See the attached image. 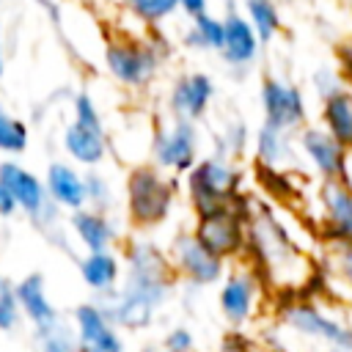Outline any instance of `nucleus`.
<instances>
[{
  "label": "nucleus",
  "mask_w": 352,
  "mask_h": 352,
  "mask_svg": "<svg viewBox=\"0 0 352 352\" xmlns=\"http://www.w3.org/2000/svg\"><path fill=\"white\" fill-rule=\"evenodd\" d=\"M0 182L8 187L16 206H22L36 223L41 220V214L55 220V206L50 204V195H47L44 184L28 168H22L16 162H0Z\"/></svg>",
  "instance_id": "nucleus-9"
},
{
  "label": "nucleus",
  "mask_w": 352,
  "mask_h": 352,
  "mask_svg": "<svg viewBox=\"0 0 352 352\" xmlns=\"http://www.w3.org/2000/svg\"><path fill=\"white\" fill-rule=\"evenodd\" d=\"M327 245V270L341 280L346 283V289H352V245L346 242H324Z\"/></svg>",
  "instance_id": "nucleus-27"
},
{
  "label": "nucleus",
  "mask_w": 352,
  "mask_h": 352,
  "mask_svg": "<svg viewBox=\"0 0 352 352\" xmlns=\"http://www.w3.org/2000/svg\"><path fill=\"white\" fill-rule=\"evenodd\" d=\"M176 182H165L154 168H135L126 182L129 192V214L140 226L162 223L173 204Z\"/></svg>",
  "instance_id": "nucleus-4"
},
{
  "label": "nucleus",
  "mask_w": 352,
  "mask_h": 352,
  "mask_svg": "<svg viewBox=\"0 0 352 352\" xmlns=\"http://www.w3.org/2000/svg\"><path fill=\"white\" fill-rule=\"evenodd\" d=\"M0 77H3V41H0Z\"/></svg>",
  "instance_id": "nucleus-38"
},
{
  "label": "nucleus",
  "mask_w": 352,
  "mask_h": 352,
  "mask_svg": "<svg viewBox=\"0 0 352 352\" xmlns=\"http://www.w3.org/2000/svg\"><path fill=\"white\" fill-rule=\"evenodd\" d=\"M14 209H16V201H14V195L8 192V187L0 182V214H6V217H8Z\"/></svg>",
  "instance_id": "nucleus-37"
},
{
  "label": "nucleus",
  "mask_w": 352,
  "mask_h": 352,
  "mask_svg": "<svg viewBox=\"0 0 352 352\" xmlns=\"http://www.w3.org/2000/svg\"><path fill=\"white\" fill-rule=\"evenodd\" d=\"M16 300H19V308L25 311V316L36 324V330H47L58 322V311L55 305L50 302L47 292H44V275L38 272H30L25 275L16 286Z\"/></svg>",
  "instance_id": "nucleus-16"
},
{
  "label": "nucleus",
  "mask_w": 352,
  "mask_h": 352,
  "mask_svg": "<svg viewBox=\"0 0 352 352\" xmlns=\"http://www.w3.org/2000/svg\"><path fill=\"white\" fill-rule=\"evenodd\" d=\"M28 148V126L0 104V151L19 154Z\"/></svg>",
  "instance_id": "nucleus-26"
},
{
  "label": "nucleus",
  "mask_w": 352,
  "mask_h": 352,
  "mask_svg": "<svg viewBox=\"0 0 352 352\" xmlns=\"http://www.w3.org/2000/svg\"><path fill=\"white\" fill-rule=\"evenodd\" d=\"M280 316L294 333L316 338L327 344L333 352H352V324L341 322L338 316H330L327 311H322V305L305 297H294L283 305Z\"/></svg>",
  "instance_id": "nucleus-3"
},
{
  "label": "nucleus",
  "mask_w": 352,
  "mask_h": 352,
  "mask_svg": "<svg viewBox=\"0 0 352 352\" xmlns=\"http://www.w3.org/2000/svg\"><path fill=\"white\" fill-rule=\"evenodd\" d=\"M173 256L179 270L192 280V283H214L223 275V258L217 253H212L195 234L179 236L173 242Z\"/></svg>",
  "instance_id": "nucleus-12"
},
{
  "label": "nucleus",
  "mask_w": 352,
  "mask_h": 352,
  "mask_svg": "<svg viewBox=\"0 0 352 352\" xmlns=\"http://www.w3.org/2000/svg\"><path fill=\"white\" fill-rule=\"evenodd\" d=\"M214 96V82L209 74L204 72H192V74H184L173 82V91H170V110L176 118H187V121H195L206 113L209 102Z\"/></svg>",
  "instance_id": "nucleus-13"
},
{
  "label": "nucleus",
  "mask_w": 352,
  "mask_h": 352,
  "mask_svg": "<svg viewBox=\"0 0 352 352\" xmlns=\"http://www.w3.org/2000/svg\"><path fill=\"white\" fill-rule=\"evenodd\" d=\"M85 201H91L96 206H107V201H110V187L99 173H88V179H85Z\"/></svg>",
  "instance_id": "nucleus-31"
},
{
  "label": "nucleus",
  "mask_w": 352,
  "mask_h": 352,
  "mask_svg": "<svg viewBox=\"0 0 352 352\" xmlns=\"http://www.w3.org/2000/svg\"><path fill=\"white\" fill-rule=\"evenodd\" d=\"M319 234L324 242L352 245V184L349 179H322L319 184Z\"/></svg>",
  "instance_id": "nucleus-6"
},
{
  "label": "nucleus",
  "mask_w": 352,
  "mask_h": 352,
  "mask_svg": "<svg viewBox=\"0 0 352 352\" xmlns=\"http://www.w3.org/2000/svg\"><path fill=\"white\" fill-rule=\"evenodd\" d=\"M300 151L319 173V179H346L349 173V148L341 146L324 126H300L297 135Z\"/></svg>",
  "instance_id": "nucleus-8"
},
{
  "label": "nucleus",
  "mask_w": 352,
  "mask_h": 352,
  "mask_svg": "<svg viewBox=\"0 0 352 352\" xmlns=\"http://www.w3.org/2000/svg\"><path fill=\"white\" fill-rule=\"evenodd\" d=\"M195 126L187 118H176L170 129L157 132L154 138V157L160 165L173 170H190L195 165Z\"/></svg>",
  "instance_id": "nucleus-11"
},
{
  "label": "nucleus",
  "mask_w": 352,
  "mask_h": 352,
  "mask_svg": "<svg viewBox=\"0 0 352 352\" xmlns=\"http://www.w3.org/2000/svg\"><path fill=\"white\" fill-rule=\"evenodd\" d=\"M256 160L258 165H270V168L289 165L294 160V132L264 121L256 132Z\"/></svg>",
  "instance_id": "nucleus-18"
},
{
  "label": "nucleus",
  "mask_w": 352,
  "mask_h": 352,
  "mask_svg": "<svg viewBox=\"0 0 352 352\" xmlns=\"http://www.w3.org/2000/svg\"><path fill=\"white\" fill-rule=\"evenodd\" d=\"M41 352H52V349H41Z\"/></svg>",
  "instance_id": "nucleus-40"
},
{
  "label": "nucleus",
  "mask_w": 352,
  "mask_h": 352,
  "mask_svg": "<svg viewBox=\"0 0 352 352\" xmlns=\"http://www.w3.org/2000/svg\"><path fill=\"white\" fill-rule=\"evenodd\" d=\"M47 190L58 206L80 209L85 204V179H80V173L66 162H52L47 168Z\"/></svg>",
  "instance_id": "nucleus-19"
},
{
  "label": "nucleus",
  "mask_w": 352,
  "mask_h": 352,
  "mask_svg": "<svg viewBox=\"0 0 352 352\" xmlns=\"http://www.w3.org/2000/svg\"><path fill=\"white\" fill-rule=\"evenodd\" d=\"M319 118L322 126L352 151V88L341 85L333 94L322 96V107H319Z\"/></svg>",
  "instance_id": "nucleus-17"
},
{
  "label": "nucleus",
  "mask_w": 352,
  "mask_h": 352,
  "mask_svg": "<svg viewBox=\"0 0 352 352\" xmlns=\"http://www.w3.org/2000/svg\"><path fill=\"white\" fill-rule=\"evenodd\" d=\"M19 322V300H16V289L8 278L0 275V330L11 333Z\"/></svg>",
  "instance_id": "nucleus-29"
},
{
  "label": "nucleus",
  "mask_w": 352,
  "mask_h": 352,
  "mask_svg": "<svg viewBox=\"0 0 352 352\" xmlns=\"http://www.w3.org/2000/svg\"><path fill=\"white\" fill-rule=\"evenodd\" d=\"M261 110L264 121L280 129H300L305 124L308 107H305V94L280 77H264L261 80Z\"/></svg>",
  "instance_id": "nucleus-7"
},
{
  "label": "nucleus",
  "mask_w": 352,
  "mask_h": 352,
  "mask_svg": "<svg viewBox=\"0 0 352 352\" xmlns=\"http://www.w3.org/2000/svg\"><path fill=\"white\" fill-rule=\"evenodd\" d=\"M72 228H74V234L80 236V242H82L88 250H107L110 242H113V236H116L113 226H110L99 212H85L82 206L74 209V214H72Z\"/></svg>",
  "instance_id": "nucleus-21"
},
{
  "label": "nucleus",
  "mask_w": 352,
  "mask_h": 352,
  "mask_svg": "<svg viewBox=\"0 0 352 352\" xmlns=\"http://www.w3.org/2000/svg\"><path fill=\"white\" fill-rule=\"evenodd\" d=\"M126 3V8L138 16V19H143V22H162V19H168L176 8H179V0H124Z\"/></svg>",
  "instance_id": "nucleus-28"
},
{
  "label": "nucleus",
  "mask_w": 352,
  "mask_h": 352,
  "mask_svg": "<svg viewBox=\"0 0 352 352\" xmlns=\"http://www.w3.org/2000/svg\"><path fill=\"white\" fill-rule=\"evenodd\" d=\"M74 319H77V338H80L77 352H124L121 338L116 336L113 324L96 305H88V302L80 305L74 311Z\"/></svg>",
  "instance_id": "nucleus-14"
},
{
  "label": "nucleus",
  "mask_w": 352,
  "mask_h": 352,
  "mask_svg": "<svg viewBox=\"0 0 352 352\" xmlns=\"http://www.w3.org/2000/svg\"><path fill=\"white\" fill-rule=\"evenodd\" d=\"M223 38H226L223 19L212 16L209 11L192 16V28H190L187 36H184L187 47H192V50H214V52L223 50Z\"/></svg>",
  "instance_id": "nucleus-25"
},
{
  "label": "nucleus",
  "mask_w": 352,
  "mask_h": 352,
  "mask_svg": "<svg viewBox=\"0 0 352 352\" xmlns=\"http://www.w3.org/2000/svg\"><path fill=\"white\" fill-rule=\"evenodd\" d=\"M336 63H338V74L344 77V82H352V44L349 41L336 47Z\"/></svg>",
  "instance_id": "nucleus-34"
},
{
  "label": "nucleus",
  "mask_w": 352,
  "mask_h": 352,
  "mask_svg": "<svg viewBox=\"0 0 352 352\" xmlns=\"http://www.w3.org/2000/svg\"><path fill=\"white\" fill-rule=\"evenodd\" d=\"M154 308H157V302L148 300L146 294L132 292V289H124L118 294L116 305H113V316L124 327H146L151 322V316H154Z\"/></svg>",
  "instance_id": "nucleus-22"
},
{
  "label": "nucleus",
  "mask_w": 352,
  "mask_h": 352,
  "mask_svg": "<svg viewBox=\"0 0 352 352\" xmlns=\"http://www.w3.org/2000/svg\"><path fill=\"white\" fill-rule=\"evenodd\" d=\"M104 63L110 69V74L132 88L146 85L157 69H160V52L154 44H143L135 38H110L104 47Z\"/></svg>",
  "instance_id": "nucleus-5"
},
{
  "label": "nucleus",
  "mask_w": 352,
  "mask_h": 352,
  "mask_svg": "<svg viewBox=\"0 0 352 352\" xmlns=\"http://www.w3.org/2000/svg\"><path fill=\"white\" fill-rule=\"evenodd\" d=\"M346 3H349V11H352V0H346Z\"/></svg>",
  "instance_id": "nucleus-39"
},
{
  "label": "nucleus",
  "mask_w": 352,
  "mask_h": 352,
  "mask_svg": "<svg viewBox=\"0 0 352 352\" xmlns=\"http://www.w3.org/2000/svg\"><path fill=\"white\" fill-rule=\"evenodd\" d=\"M220 352H256V349L242 333H228V336H223Z\"/></svg>",
  "instance_id": "nucleus-35"
},
{
  "label": "nucleus",
  "mask_w": 352,
  "mask_h": 352,
  "mask_svg": "<svg viewBox=\"0 0 352 352\" xmlns=\"http://www.w3.org/2000/svg\"><path fill=\"white\" fill-rule=\"evenodd\" d=\"M179 8L192 19V16H198L209 8V0H179Z\"/></svg>",
  "instance_id": "nucleus-36"
},
{
  "label": "nucleus",
  "mask_w": 352,
  "mask_h": 352,
  "mask_svg": "<svg viewBox=\"0 0 352 352\" xmlns=\"http://www.w3.org/2000/svg\"><path fill=\"white\" fill-rule=\"evenodd\" d=\"M248 201L239 195L234 204L198 214L195 236L220 258L236 256L248 245Z\"/></svg>",
  "instance_id": "nucleus-2"
},
{
  "label": "nucleus",
  "mask_w": 352,
  "mask_h": 352,
  "mask_svg": "<svg viewBox=\"0 0 352 352\" xmlns=\"http://www.w3.org/2000/svg\"><path fill=\"white\" fill-rule=\"evenodd\" d=\"M74 121L82 124V126H88V129H94V132H104L102 118H99V110H96L94 99L85 91L77 94V99H74Z\"/></svg>",
  "instance_id": "nucleus-30"
},
{
  "label": "nucleus",
  "mask_w": 352,
  "mask_h": 352,
  "mask_svg": "<svg viewBox=\"0 0 352 352\" xmlns=\"http://www.w3.org/2000/svg\"><path fill=\"white\" fill-rule=\"evenodd\" d=\"M341 85H346V82H344V77L338 74V69H319V72L314 74V88H316L319 99L327 96V94H333V91L341 88Z\"/></svg>",
  "instance_id": "nucleus-32"
},
{
  "label": "nucleus",
  "mask_w": 352,
  "mask_h": 352,
  "mask_svg": "<svg viewBox=\"0 0 352 352\" xmlns=\"http://www.w3.org/2000/svg\"><path fill=\"white\" fill-rule=\"evenodd\" d=\"M223 28H226V38H223V60L234 69H248L261 50V41L253 30V25L248 22L245 14H239L234 6H228L226 16H223Z\"/></svg>",
  "instance_id": "nucleus-10"
},
{
  "label": "nucleus",
  "mask_w": 352,
  "mask_h": 352,
  "mask_svg": "<svg viewBox=\"0 0 352 352\" xmlns=\"http://www.w3.org/2000/svg\"><path fill=\"white\" fill-rule=\"evenodd\" d=\"M63 146H66V151L77 160V162H82V165H96V162H102L104 160V151H107V146H104V132H94V129H88V126H82V124H69L66 126V132H63Z\"/></svg>",
  "instance_id": "nucleus-20"
},
{
  "label": "nucleus",
  "mask_w": 352,
  "mask_h": 352,
  "mask_svg": "<svg viewBox=\"0 0 352 352\" xmlns=\"http://www.w3.org/2000/svg\"><path fill=\"white\" fill-rule=\"evenodd\" d=\"M165 349L168 352H190L192 349V336L187 327H176L165 336Z\"/></svg>",
  "instance_id": "nucleus-33"
},
{
  "label": "nucleus",
  "mask_w": 352,
  "mask_h": 352,
  "mask_svg": "<svg viewBox=\"0 0 352 352\" xmlns=\"http://www.w3.org/2000/svg\"><path fill=\"white\" fill-rule=\"evenodd\" d=\"M80 275L94 292H107L118 278V264L107 250H91L80 261Z\"/></svg>",
  "instance_id": "nucleus-23"
},
{
  "label": "nucleus",
  "mask_w": 352,
  "mask_h": 352,
  "mask_svg": "<svg viewBox=\"0 0 352 352\" xmlns=\"http://www.w3.org/2000/svg\"><path fill=\"white\" fill-rule=\"evenodd\" d=\"M245 16L253 25V30H256L261 44H270L283 28L280 8H278L275 0H245Z\"/></svg>",
  "instance_id": "nucleus-24"
},
{
  "label": "nucleus",
  "mask_w": 352,
  "mask_h": 352,
  "mask_svg": "<svg viewBox=\"0 0 352 352\" xmlns=\"http://www.w3.org/2000/svg\"><path fill=\"white\" fill-rule=\"evenodd\" d=\"M256 294H258V283L253 278V272H231L220 289V311L231 324H242L253 316L256 308Z\"/></svg>",
  "instance_id": "nucleus-15"
},
{
  "label": "nucleus",
  "mask_w": 352,
  "mask_h": 352,
  "mask_svg": "<svg viewBox=\"0 0 352 352\" xmlns=\"http://www.w3.org/2000/svg\"><path fill=\"white\" fill-rule=\"evenodd\" d=\"M187 187L192 206L198 209V214H204L228 206L242 195V173L234 165H228L223 157H209L190 168Z\"/></svg>",
  "instance_id": "nucleus-1"
}]
</instances>
